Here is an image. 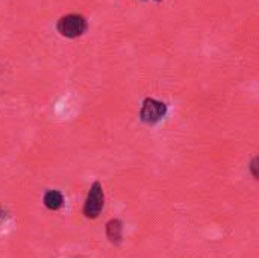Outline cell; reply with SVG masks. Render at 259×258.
I'll list each match as a JSON object with an SVG mask.
<instances>
[{
	"mask_svg": "<svg viewBox=\"0 0 259 258\" xmlns=\"http://www.w3.org/2000/svg\"><path fill=\"white\" fill-rule=\"evenodd\" d=\"M56 27L62 36L77 38L87 30V20H85V17H82L79 14H68V15H64L59 18Z\"/></svg>",
	"mask_w": 259,
	"mask_h": 258,
	"instance_id": "cell-1",
	"label": "cell"
},
{
	"mask_svg": "<svg viewBox=\"0 0 259 258\" xmlns=\"http://www.w3.org/2000/svg\"><path fill=\"white\" fill-rule=\"evenodd\" d=\"M44 205L49 208V210H59L64 204V196L61 192L58 190H50L44 195Z\"/></svg>",
	"mask_w": 259,
	"mask_h": 258,
	"instance_id": "cell-5",
	"label": "cell"
},
{
	"mask_svg": "<svg viewBox=\"0 0 259 258\" xmlns=\"http://www.w3.org/2000/svg\"><path fill=\"white\" fill-rule=\"evenodd\" d=\"M103 205H105V195H103V189H102V184L99 181L93 182L88 195H87V199H85V205H83V214L85 217L88 219H96L102 210H103Z\"/></svg>",
	"mask_w": 259,
	"mask_h": 258,
	"instance_id": "cell-2",
	"label": "cell"
},
{
	"mask_svg": "<svg viewBox=\"0 0 259 258\" xmlns=\"http://www.w3.org/2000/svg\"><path fill=\"white\" fill-rule=\"evenodd\" d=\"M165 114H167V105L165 103H162L159 100H155V99H150V97L144 99L141 111H140V117H141V120L144 123L155 125Z\"/></svg>",
	"mask_w": 259,
	"mask_h": 258,
	"instance_id": "cell-3",
	"label": "cell"
},
{
	"mask_svg": "<svg viewBox=\"0 0 259 258\" xmlns=\"http://www.w3.org/2000/svg\"><path fill=\"white\" fill-rule=\"evenodd\" d=\"M156 2H159V0H156Z\"/></svg>",
	"mask_w": 259,
	"mask_h": 258,
	"instance_id": "cell-7",
	"label": "cell"
},
{
	"mask_svg": "<svg viewBox=\"0 0 259 258\" xmlns=\"http://www.w3.org/2000/svg\"><path fill=\"white\" fill-rule=\"evenodd\" d=\"M250 170H252V173H253V178H258V157H255V158L252 160Z\"/></svg>",
	"mask_w": 259,
	"mask_h": 258,
	"instance_id": "cell-6",
	"label": "cell"
},
{
	"mask_svg": "<svg viewBox=\"0 0 259 258\" xmlns=\"http://www.w3.org/2000/svg\"><path fill=\"white\" fill-rule=\"evenodd\" d=\"M123 224L118 219H111L106 224V237L112 245H120L123 239Z\"/></svg>",
	"mask_w": 259,
	"mask_h": 258,
	"instance_id": "cell-4",
	"label": "cell"
}]
</instances>
